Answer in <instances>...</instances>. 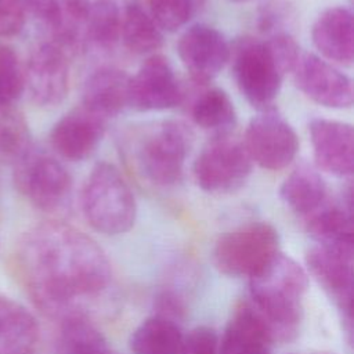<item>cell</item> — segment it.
<instances>
[{"label": "cell", "mask_w": 354, "mask_h": 354, "mask_svg": "<svg viewBox=\"0 0 354 354\" xmlns=\"http://www.w3.org/2000/svg\"><path fill=\"white\" fill-rule=\"evenodd\" d=\"M15 166L17 185L33 206L43 212H57L68 203L72 177L55 158L30 149Z\"/></svg>", "instance_id": "9c48e42d"}, {"label": "cell", "mask_w": 354, "mask_h": 354, "mask_svg": "<svg viewBox=\"0 0 354 354\" xmlns=\"http://www.w3.org/2000/svg\"><path fill=\"white\" fill-rule=\"evenodd\" d=\"M306 227L310 236L325 246L354 248V221L351 187L339 202L328 199L308 217Z\"/></svg>", "instance_id": "ffe728a7"}, {"label": "cell", "mask_w": 354, "mask_h": 354, "mask_svg": "<svg viewBox=\"0 0 354 354\" xmlns=\"http://www.w3.org/2000/svg\"><path fill=\"white\" fill-rule=\"evenodd\" d=\"M26 8L24 0H0V37L14 36L25 24Z\"/></svg>", "instance_id": "d6a6232c"}, {"label": "cell", "mask_w": 354, "mask_h": 354, "mask_svg": "<svg viewBox=\"0 0 354 354\" xmlns=\"http://www.w3.org/2000/svg\"><path fill=\"white\" fill-rule=\"evenodd\" d=\"M205 0H148L149 15L162 30L174 32L187 25Z\"/></svg>", "instance_id": "f546056e"}, {"label": "cell", "mask_w": 354, "mask_h": 354, "mask_svg": "<svg viewBox=\"0 0 354 354\" xmlns=\"http://www.w3.org/2000/svg\"><path fill=\"white\" fill-rule=\"evenodd\" d=\"M252 160L242 141L230 134L214 136L198 153L192 171L196 184L209 194L239 189L252 173Z\"/></svg>", "instance_id": "52a82bcc"}, {"label": "cell", "mask_w": 354, "mask_h": 354, "mask_svg": "<svg viewBox=\"0 0 354 354\" xmlns=\"http://www.w3.org/2000/svg\"><path fill=\"white\" fill-rule=\"evenodd\" d=\"M90 7V0H58V24L51 33V41L59 46L68 55L86 47L84 29Z\"/></svg>", "instance_id": "4316f807"}, {"label": "cell", "mask_w": 354, "mask_h": 354, "mask_svg": "<svg viewBox=\"0 0 354 354\" xmlns=\"http://www.w3.org/2000/svg\"><path fill=\"white\" fill-rule=\"evenodd\" d=\"M68 57L54 41H44L30 53L25 86L37 105L55 106L65 100L69 90Z\"/></svg>", "instance_id": "5bb4252c"}, {"label": "cell", "mask_w": 354, "mask_h": 354, "mask_svg": "<svg viewBox=\"0 0 354 354\" xmlns=\"http://www.w3.org/2000/svg\"><path fill=\"white\" fill-rule=\"evenodd\" d=\"M317 166L336 177H348L354 167V130L346 122L315 118L308 123Z\"/></svg>", "instance_id": "9a60e30c"}, {"label": "cell", "mask_w": 354, "mask_h": 354, "mask_svg": "<svg viewBox=\"0 0 354 354\" xmlns=\"http://www.w3.org/2000/svg\"><path fill=\"white\" fill-rule=\"evenodd\" d=\"M122 12L115 0H95L91 3L84 29L86 46L97 50H112L120 39Z\"/></svg>", "instance_id": "484cf974"}, {"label": "cell", "mask_w": 354, "mask_h": 354, "mask_svg": "<svg viewBox=\"0 0 354 354\" xmlns=\"http://www.w3.org/2000/svg\"><path fill=\"white\" fill-rule=\"evenodd\" d=\"M183 333L176 321L153 315L131 333L129 344L134 354H180Z\"/></svg>", "instance_id": "603a6c76"}, {"label": "cell", "mask_w": 354, "mask_h": 354, "mask_svg": "<svg viewBox=\"0 0 354 354\" xmlns=\"http://www.w3.org/2000/svg\"><path fill=\"white\" fill-rule=\"evenodd\" d=\"M183 87L169 62L160 54L148 57L129 80V106L140 111H165L181 104Z\"/></svg>", "instance_id": "8fae6325"}, {"label": "cell", "mask_w": 354, "mask_h": 354, "mask_svg": "<svg viewBox=\"0 0 354 354\" xmlns=\"http://www.w3.org/2000/svg\"><path fill=\"white\" fill-rule=\"evenodd\" d=\"M120 39L134 54H151L163 44L162 29L138 3H129L123 10Z\"/></svg>", "instance_id": "d4e9b609"}, {"label": "cell", "mask_w": 354, "mask_h": 354, "mask_svg": "<svg viewBox=\"0 0 354 354\" xmlns=\"http://www.w3.org/2000/svg\"><path fill=\"white\" fill-rule=\"evenodd\" d=\"M307 286L308 272L282 252L249 278V303L275 342H289L299 333Z\"/></svg>", "instance_id": "7a4b0ae2"}, {"label": "cell", "mask_w": 354, "mask_h": 354, "mask_svg": "<svg viewBox=\"0 0 354 354\" xmlns=\"http://www.w3.org/2000/svg\"><path fill=\"white\" fill-rule=\"evenodd\" d=\"M286 18V11L278 0H268L261 6L259 12V28L261 32L274 35L278 32H283L279 29L282 21Z\"/></svg>", "instance_id": "e575fe53"}, {"label": "cell", "mask_w": 354, "mask_h": 354, "mask_svg": "<svg viewBox=\"0 0 354 354\" xmlns=\"http://www.w3.org/2000/svg\"><path fill=\"white\" fill-rule=\"evenodd\" d=\"M315 48L329 61L351 65L354 59V22L350 8L335 6L324 10L311 29Z\"/></svg>", "instance_id": "e0dca14e"}, {"label": "cell", "mask_w": 354, "mask_h": 354, "mask_svg": "<svg viewBox=\"0 0 354 354\" xmlns=\"http://www.w3.org/2000/svg\"><path fill=\"white\" fill-rule=\"evenodd\" d=\"M180 354H220V336L210 326H196L183 336Z\"/></svg>", "instance_id": "1f68e13d"}, {"label": "cell", "mask_w": 354, "mask_h": 354, "mask_svg": "<svg viewBox=\"0 0 354 354\" xmlns=\"http://www.w3.org/2000/svg\"><path fill=\"white\" fill-rule=\"evenodd\" d=\"M109 348L100 329L82 314L65 315L59 337V354H98Z\"/></svg>", "instance_id": "83f0119b"}, {"label": "cell", "mask_w": 354, "mask_h": 354, "mask_svg": "<svg viewBox=\"0 0 354 354\" xmlns=\"http://www.w3.org/2000/svg\"><path fill=\"white\" fill-rule=\"evenodd\" d=\"M191 134L185 124L163 120L140 137L134 156L138 170L155 185L171 187L181 181L191 148Z\"/></svg>", "instance_id": "277c9868"}, {"label": "cell", "mask_w": 354, "mask_h": 354, "mask_svg": "<svg viewBox=\"0 0 354 354\" xmlns=\"http://www.w3.org/2000/svg\"><path fill=\"white\" fill-rule=\"evenodd\" d=\"M26 11L35 17L50 33L58 24V0H24Z\"/></svg>", "instance_id": "836d02e7"}, {"label": "cell", "mask_w": 354, "mask_h": 354, "mask_svg": "<svg viewBox=\"0 0 354 354\" xmlns=\"http://www.w3.org/2000/svg\"><path fill=\"white\" fill-rule=\"evenodd\" d=\"M191 118L196 126L214 136L230 134L236 124V112L230 95L217 87L201 93L192 104Z\"/></svg>", "instance_id": "cb8c5ba5"}, {"label": "cell", "mask_w": 354, "mask_h": 354, "mask_svg": "<svg viewBox=\"0 0 354 354\" xmlns=\"http://www.w3.org/2000/svg\"><path fill=\"white\" fill-rule=\"evenodd\" d=\"M98 354H115V353H112L109 348H106V350H104V351H101V353H98Z\"/></svg>", "instance_id": "d590c367"}, {"label": "cell", "mask_w": 354, "mask_h": 354, "mask_svg": "<svg viewBox=\"0 0 354 354\" xmlns=\"http://www.w3.org/2000/svg\"><path fill=\"white\" fill-rule=\"evenodd\" d=\"M37 342L36 318L18 301L0 295V350L4 354H33Z\"/></svg>", "instance_id": "44dd1931"}, {"label": "cell", "mask_w": 354, "mask_h": 354, "mask_svg": "<svg viewBox=\"0 0 354 354\" xmlns=\"http://www.w3.org/2000/svg\"><path fill=\"white\" fill-rule=\"evenodd\" d=\"M130 76L116 66H101L90 73L83 87L82 105L108 120L129 106Z\"/></svg>", "instance_id": "d6986e66"}, {"label": "cell", "mask_w": 354, "mask_h": 354, "mask_svg": "<svg viewBox=\"0 0 354 354\" xmlns=\"http://www.w3.org/2000/svg\"><path fill=\"white\" fill-rule=\"evenodd\" d=\"M313 354H330V353H313Z\"/></svg>", "instance_id": "74e56055"}, {"label": "cell", "mask_w": 354, "mask_h": 354, "mask_svg": "<svg viewBox=\"0 0 354 354\" xmlns=\"http://www.w3.org/2000/svg\"><path fill=\"white\" fill-rule=\"evenodd\" d=\"M279 252L278 231L254 221L223 234L214 245L213 263L225 275L250 278Z\"/></svg>", "instance_id": "5b68a950"}, {"label": "cell", "mask_w": 354, "mask_h": 354, "mask_svg": "<svg viewBox=\"0 0 354 354\" xmlns=\"http://www.w3.org/2000/svg\"><path fill=\"white\" fill-rule=\"evenodd\" d=\"M177 53L185 71L198 84L212 82L231 59V47L214 26L196 24L184 30Z\"/></svg>", "instance_id": "7c38bea8"}, {"label": "cell", "mask_w": 354, "mask_h": 354, "mask_svg": "<svg viewBox=\"0 0 354 354\" xmlns=\"http://www.w3.org/2000/svg\"><path fill=\"white\" fill-rule=\"evenodd\" d=\"M275 340L249 301L239 304L220 339V354H272Z\"/></svg>", "instance_id": "ac0fdd59"}, {"label": "cell", "mask_w": 354, "mask_h": 354, "mask_svg": "<svg viewBox=\"0 0 354 354\" xmlns=\"http://www.w3.org/2000/svg\"><path fill=\"white\" fill-rule=\"evenodd\" d=\"M30 149V133L24 115L12 105L0 106V162L17 165Z\"/></svg>", "instance_id": "f1b7e54d"}, {"label": "cell", "mask_w": 354, "mask_h": 354, "mask_svg": "<svg viewBox=\"0 0 354 354\" xmlns=\"http://www.w3.org/2000/svg\"><path fill=\"white\" fill-rule=\"evenodd\" d=\"M242 144L252 163L274 171L288 167L299 151L295 129L272 106L250 119Z\"/></svg>", "instance_id": "ba28073f"}, {"label": "cell", "mask_w": 354, "mask_h": 354, "mask_svg": "<svg viewBox=\"0 0 354 354\" xmlns=\"http://www.w3.org/2000/svg\"><path fill=\"white\" fill-rule=\"evenodd\" d=\"M25 88V71L15 51L0 43V106L12 105Z\"/></svg>", "instance_id": "4dcf8cb0"}, {"label": "cell", "mask_w": 354, "mask_h": 354, "mask_svg": "<svg viewBox=\"0 0 354 354\" xmlns=\"http://www.w3.org/2000/svg\"><path fill=\"white\" fill-rule=\"evenodd\" d=\"M279 196L292 212L308 217L326 201V184L314 167L303 163L283 180Z\"/></svg>", "instance_id": "7402d4cb"}, {"label": "cell", "mask_w": 354, "mask_h": 354, "mask_svg": "<svg viewBox=\"0 0 354 354\" xmlns=\"http://www.w3.org/2000/svg\"><path fill=\"white\" fill-rule=\"evenodd\" d=\"M80 202L87 223L104 235H120L134 225V195L119 169L109 162H98L91 169Z\"/></svg>", "instance_id": "3957f363"}, {"label": "cell", "mask_w": 354, "mask_h": 354, "mask_svg": "<svg viewBox=\"0 0 354 354\" xmlns=\"http://www.w3.org/2000/svg\"><path fill=\"white\" fill-rule=\"evenodd\" d=\"M299 90L311 101L332 109L353 105L351 79L324 58L303 53L293 69Z\"/></svg>", "instance_id": "4fadbf2b"}, {"label": "cell", "mask_w": 354, "mask_h": 354, "mask_svg": "<svg viewBox=\"0 0 354 354\" xmlns=\"http://www.w3.org/2000/svg\"><path fill=\"white\" fill-rule=\"evenodd\" d=\"M310 275L332 299L347 322L351 333L353 288H354V248L315 245L306 254Z\"/></svg>", "instance_id": "30bf717a"}, {"label": "cell", "mask_w": 354, "mask_h": 354, "mask_svg": "<svg viewBox=\"0 0 354 354\" xmlns=\"http://www.w3.org/2000/svg\"><path fill=\"white\" fill-rule=\"evenodd\" d=\"M230 1H234V3H248V1H252V0H230Z\"/></svg>", "instance_id": "8d00e7d4"}, {"label": "cell", "mask_w": 354, "mask_h": 354, "mask_svg": "<svg viewBox=\"0 0 354 354\" xmlns=\"http://www.w3.org/2000/svg\"><path fill=\"white\" fill-rule=\"evenodd\" d=\"M106 127V120L83 105L65 113L50 133L54 151L68 160H83L97 149Z\"/></svg>", "instance_id": "2e32d148"}, {"label": "cell", "mask_w": 354, "mask_h": 354, "mask_svg": "<svg viewBox=\"0 0 354 354\" xmlns=\"http://www.w3.org/2000/svg\"><path fill=\"white\" fill-rule=\"evenodd\" d=\"M231 54L232 75L241 94L259 111L271 108L281 91L285 73L267 40L242 39Z\"/></svg>", "instance_id": "8992f818"}, {"label": "cell", "mask_w": 354, "mask_h": 354, "mask_svg": "<svg viewBox=\"0 0 354 354\" xmlns=\"http://www.w3.org/2000/svg\"><path fill=\"white\" fill-rule=\"evenodd\" d=\"M18 267L29 295L48 314H61L75 300L98 295L111 281V264L98 243L59 221L26 232Z\"/></svg>", "instance_id": "6da1fadb"}]
</instances>
